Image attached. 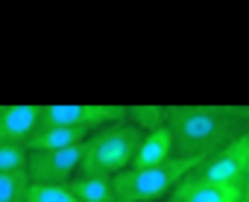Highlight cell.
I'll list each match as a JSON object with an SVG mask.
<instances>
[{
    "instance_id": "cell-1",
    "label": "cell",
    "mask_w": 249,
    "mask_h": 202,
    "mask_svg": "<svg viewBox=\"0 0 249 202\" xmlns=\"http://www.w3.org/2000/svg\"><path fill=\"white\" fill-rule=\"evenodd\" d=\"M164 129L173 138L176 158L202 161L249 135V106H167Z\"/></svg>"
},
{
    "instance_id": "cell-2",
    "label": "cell",
    "mask_w": 249,
    "mask_h": 202,
    "mask_svg": "<svg viewBox=\"0 0 249 202\" xmlns=\"http://www.w3.org/2000/svg\"><path fill=\"white\" fill-rule=\"evenodd\" d=\"M141 138H144V132H138L126 120L108 123V126L91 132L82 141L79 173L82 176H106V179H111V176H117L123 170H129Z\"/></svg>"
},
{
    "instance_id": "cell-3",
    "label": "cell",
    "mask_w": 249,
    "mask_h": 202,
    "mask_svg": "<svg viewBox=\"0 0 249 202\" xmlns=\"http://www.w3.org/2000/svg\"><path fill=\"white\" fill-rule=\"evenodd\" d=\"M196 164L194 158H170L156 167H129L111 176L114 202H161Z\"/></svg>"
},
{
    "instance_id": "cell-4",
    "label": "cell",
    "mask_w": 249,
    "mask_h": 202,
    "mask_svg": "<svg viewBox=\"0 0 249 202\" xmlns=\"http://www.w3.org/2000/svg\"><path fill=\"white\" fill-rule=\"evenodd\" d=\"M196 182L208 185H229V187H249V135L237 138L226 150L202 158L191 173Z\"/></svg>"
},
{
    "instance_id": "cell-5",
    "label": "cell",
    "mask_w": 249,
    "mask_h": 202,
    "mask_svg": "<svg viewBox=\"0 0 249 202\" xmlns=\"http://www.w3.org/2000/svg\"><path fill=\"white\" fill-rule=\"evenodd\" d=\"M126 109L123 106H108V103H53L41 106L38 115V129L44 126H76L97 132L108 123H120Z\"/></svg>"
},
{
    "instance_id": "cell-6",
    "label": "cell",
    "mask_w": 249,
    "mask_h": 202,
    "mask_svg": "<svg viewBox=\"0 0 249 202\" xmlns=\"http://www.w3.org/2000/svg\"><path fill=\"white\" fill-rule=\"evenodd\" d=\"M82 144L65 150H36L27 152V179L30 185H68L79 173Z\"/></svg>"
},
{
    "instance_id": "cell-7",
    "label": "cell",
    "mask_w": 249,
    "mask_h": 202,
    "mask_svg": "<svg viewBox=\"0 0 249 202\" xmlns=\"http://www.w3.org/2000/svg\"><path fill=\"white\" fill-rule=\"evenodd\" d=\"M41 106H0V144L27 147L38 132Z\"/></svg>"
},
{
    "instance_id": "cell-8",
    "label": "cell",
    "mask_w": 249,
    "mask_h": 202,
    "mask_svg": "<svg viewBox=\"0 0 249 202\" xmlns=\"http://www.w3.org/2000/svg\"><path fill=\"white\" fill-rule=\"evenodd\" d=\"M249 187H229V185H208L185 176L170 193L167 202H237Z\"/></svg>"
},
{
    "instance_id": "cell-9",
    "label": "cell",
    "mask_w": 249,
    "mask_h": 202,
    "mask_svg": "<svg viewBox=\"0 0 249 202\" xmlns=\"http://www.w3.org/2000/svg\"><path fill=\"white\" fill-rule=\"evenodd\" d=\"M170 158H176V155H173V138H170V132L161 126V129L147 132V135L141 138L138 152H135V158H132V167H156V164H164V161H170Z\"/></svg>"
},
{
    "instance_id": "cell-10",
    "label": "cell",
    "mask_w": 249,
    "mask_h": 202,
    "mask_svg": "<svg viewBox=\"0 0 249 202\" xmlns=\"http://www.w3.org/2000/svg\"><path fill=\"white\" fill-rule=\"evenodd\" d=\"M91 132L76 129V126H44L27 141V152L36 150H65V147H79Z\"/></svg>"
},
{
    "instance_id": "cell-11",
    "label": "cell",
    "mask_w": 249,
    "mask_h": 202,
    "mask_svg": "<svg viewBox=\"0 0 249 202\" xmlns=\"http://www.w3.org/2000/svg\"><path fill=\"white\" fill-rule=\"evenodd\" d=\"M68 190L73 193L76 202H114L111 179H106V176H82V173H76L68 182Z\"/></svg>"
},
{
    "instance_id": "cell-12",
    "label": "cell",
    "mask_w": 249,
    "mask_h": 202,
    "mask_svg": "<svg viewBox=\"0 0 249 202\" xmlns=\"http://www.w3.org/2000/svg\"><path fill=\"white\" fill-rule=\"evenodd\" d=\"M126 109V115H123V120H126L129 126H135L138 132H156L164 126V109L167 106H123Z\"/></svg>"
},
{
    "instance_id": "cell-13",
    "label": "cell",
    "mask_w": 249,
    "mask_h": 202,
    "mask_svg": "<svg viewBox=\"0 0 249 202\" xmlns=\"http://www.w3.org/2000/svg\"><path fill=\"white\" fill-rule=\"evenodd\" d=\"M30 187L27 170H15V173H0V202H24Z\"/></svg>"
},
{
    "instance_id": "cell-14",
    "label": "cell",
    "mask_w": 249,
    "mask_h": 202,
    "mask_svg": "<svg viewBox=\"0 0 249 202\" xmlns=\"http://www.w3.org/2000/svg\"><path fill=\"white\" fill-rule=\"evenodd\" d=\"M24 202H76L68 185H30Z\"/></svg>"
},
{
    "instance_id": "cell-15",
    "label": "cell",
    "mask_w": 249,
    "mask_h": 202,
    "mask_svg": "<svg viewBox=\"0 0 249 202\" xmlns=\"http://www.w3.org/2000/svg\"><path fill=\"white\" fill-rule=\"evenodd\" d=\"M27 170V147L0 144V173H15Z\"/></svg>"
}]
</instances>
